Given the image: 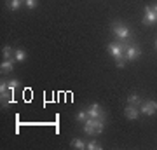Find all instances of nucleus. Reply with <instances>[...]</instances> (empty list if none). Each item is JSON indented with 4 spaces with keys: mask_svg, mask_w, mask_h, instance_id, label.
<instances>
[{
    "mask_svg": "<svg viewBox=\"0 0 157 150\" xmlns=\"http://www.w3.org/2000/svg\"><path fill=\"white\" fill-rule=\"evenodd\" d=\"M110 28H112V33L115 35L121 42H126V40L131 37V28H129L126 23H122V21L112 23V25H110Z\"/></svg>",
    "mask_w": 157,
    "mask_h": 150,
    "instance_id": "obj_1",
    "label": "nucleus"
},
{
    "mask_svg": "<svg viewBox=\"0 0 157 150\" xmlns=\"http://www.w3.org/2000/svg\"><path fill=\"white\" fill-rule=\"evenodd\" d=\"M126 49H128V44H126V42H119V44L110 42V44L107 45V51L110 52V56H112L115 61H119V60H126V58H124Z\"/></svg>",
    "mask_w": 157,
    "mask_h": 150,
    "instance_id": "obj_2",
    "label": "nucleus"
},
{
    "mask_svg": "<svg viewBox=\"0 0 157 150\" xmlns=\"http://www.w3.org/2000/svg\"><path fill=\"white\" fill-rule=\"evenodd\" d=\"M140 113H143V115H147V117L157 113V101H154V100L143 101L140 105Z\"/></svg>",
    "mask_w": 157,
    "mask_h": 150,
    "instance_id": "obj_3",
    "label": "nucleus"
},
{
    "mask_svg": "<svg viewBox=\"0 0 157 150\" xmlns=\"http://www.w3.org/2000/svg\"><path fill=\"white\" fill-rule=\"evenodd\" d=\"M140 56H141V49L138 47V45H128V49H126V54H124L126 61H136Z\"/></svg>",
    "mask_w": 157,
    "mask_h": 150,
    "instance_id": "obj_4",
    "label": "nucleus"
},
{
    "mask_svg": "<svg viewBox=\"0 0 157 150\" xmlns=\"http://www.w3.org/2000/svg\"><path fill=\"white\" fill-rule=\"evenodd\" d=\"M157 23V12L154 11L152 6L145 7V14H143V25H155Z\"/></svg>",
    "mask_w": 157,
    "mask_h": 150,
    "instance_id": "obj_5",
    "label": "nucleus"
},
{
    "mask_svg": "<svg viewBox=\"0 0 157 150\" xmlns=\"http://www.w3.org/2000/svg\"><path fill=\"white\" fill-rule=\"evenodd\" d=\"M138 115H140V108L135 105H128L126 108H124V117L126 119H129V121H136L138 119Z\"/></svg>",
    "mask_w": 157,
    "mask_h": 150,
    "instance_id": "obj_6",
    "label": "nucleus"
},
{
    "mask_svg": "<svg viewBox=\"0 0 157 150\" xmlns=\"http://www.w3.org/2000/svg\"><path fill=\"white\" fill-rule=\"evenodd\" d=\"M87 113H89V117H94V119H105V112H103V108L98 103H93L87 108Z\"/></svg>",
    "mask_w": 157,
    "mask_h": 150,
    "instance_id": "obj_7",
    "label": "nucleus"
},
{
    "mask_svg": "<svg viewBox=\"0 0 157 150\" xmlns=\"http://www.w3.org/2000/svg\"><path fill=\"white\" fill-rule=\"evenodd\" d=\"M14 58H11V60H4L2 61V65H0V72L2 73H11L12 70H14Z\"/></svg>",
    "mask_w": 157,
    "mask_h": 150,
    "instance_id": "obj_8",
    "label": "nucleus"
},
{
    "mask_svg": "<svg viewBox=\"0 0 157 150\" xmlns=\"http://www.w3.org/2000/svg\"><path fill=\"white\" fill-rule=\"evenodd\" d=\"M143 103V100H141V96L138 94V93H133V94L128 96V105H135L140 108V105Z\"/></svg>",
    "mask_w": 157,
    "mask_h": 150,
    "instance_id": "obj_9",
    "label": "nucleus"
},
{
    "mask_svg": "<svg viewBox=\"0 0 157 150\" xmlns=\"http://www.w3.org/2000/svg\"><path fill=\"white\" fill-rule=\"evenodd\" d=\"M70 147H72V148H78V150H86L87 148V143H86L82 138H73L72 141H70Z\"/></svg>",
    "mask_w": 157,
    "mask_h": 150,
    "instance_id": "obj_10",
    "label": "nucleus"
},
{
    "mask_svg": "<svg viewBox=\"0 0 157 150\" xmlns=\"http://www.w3.org/2000/svg\"><path fill=\"white\" fill-rule=\"evenodd\" d=\"M2 54H4V60H11V58H14V49L11 45H6V47H2Z\"/></svg>",
    "mask_w": 157,
    "mask_h": 150,
    "instance_id": "obj_11",
    "label": "nucleus"
},
{
    "mask_svg": "<svg viewBox=\"0 0 157 150\" xmlns=\"http://www.w3.org/2000/svg\"><path fill=\"white\" fill-rule=\"evenodd\" d=\"M87 119H89V113H87V110L80 108V110L77 112V121H78V122H82V124H84L86 121H87Z\"/></svg>",
    "mask_w": 157,
    "mask_h": 150,
    "instance_id": "obj_12",
    "label": "nucleus"
},
{
    "mask_svg": "<svg viewBox=\"0 0 157 150\" xmlns=\"http://www.w3.org/2000/svg\"><path fill=\"white\" fill-rule=\"evenodd\" d=\"M21 4H23V0H7V7L11 11H17L21 7Z\"/></svg>",
    "mask_w": 157,
    "mask_h": 150,
    "instance_id": "obj_13",
    "label": "nucleus"
},
{
    "mask_svg": "<svg viewBox=\"0 0 157 150\" xmlns=\"http://www.w3.org/2000/svg\"><path fill=\"white\" fill-rule=\"evenodd\" d=\"M14 60H16V61H25V60H26V51L16 49L14 51Z\"/></svg>",
    "mask_w": 157,
    "mask_h": 150,
    "instance_id": "obj_14",
    "label": "nucleus"
},
{
    "mask_svg": "<svg viewBox=\"0 0 157 150\" xmlns=\"http://www.w3.org/2000/svg\"><path fill=\"white\" fill-rule=\"evenodd\" d=\"M82 131H84L86 134H89V136H94V134H96L94 128H93V126H89V124H84V128H82Z\"/></svg>",
    "mask_w": 157,
    "mask_h": 150,
    "instance_id": "obj_15",
    "label": "nucleus"
},
{
    "mask_svg": "<svg viewBox=\"0 0 157 150\" xmlns=\"http://www.w3.org/2000/svg\"><path fill=\"white\" fill-rule=\"evenodd\" d=\"M7 86H9V91H14V89L17 87V86H19V82H17V79H11V80H9V82H7Z\"/></svg>",
    "mask_w": 157,
    "mask_h": 150,
    "instance_id": "obj_16",
    "label": "nucleus"
},
{
    "mask_svg": "<svg viewBox=\"0 0 157 150\" xmlns=\"http://www.w3.org/2000/svg\"><path fill=\"white\" fill-rule=\"evenodd\" d=\"M98 148H101V145L98 143V141H94V140L87 143V150H98Z\"/></svg>",
    "mask_w": 157,
    "mask_h": 150,
    "instance_id": "obj_17",
    "label": "nucleus"
},
{
    "mask_svg": "<svg viewBox=\"0 0 157 150\" xmlns=\"http://www.w3.org/2000/svg\"><path fill=\"white\" fill-rule=\"evenodd\" d=\"M37 4H39L37 0H25V6L28 7V9H35V7H37Z\"/></svg>",
    "mask_w": 157,
    "mask_h": 150,
    "instance_id": "obj_18",
    "label": "nucleus"
},
{
    "mask_svg": "<svg viewBox=\"0 0 157 150\" xmlns=\"http://www.w3.org/2000/svg\"><path fill=\"white\" fill-rule=\"evenodd\" d=\"M117 67H119V68H124V67H126V60H119V61H117Z\"/></svg>",
    "mask_w": 157,
    "mask_h": 150,
    "instance_id": "obj_19",
    "label": "nucleus"
},
{
    "mask_svg": "<svg viewBox=\"0 0 157 150\" xmlns=\"http://www.w3.org/2000/svg\"><path fill=\"white\" fill-rule=\"evenodd\" d=\"M152 7H154V11H155V12H157V4H155V6H152Z\"/></svg>",
    "mask_w": 157,
    "mask_h": 150,
    "instance_id": "obj_20",
    "label": "nucleus"
},
{
    "mask_svg": "<svg viewBox=\"0 0 157 150\" xmlns=\"http://www.w3.org/2000/svg\"><path fill=\"white\" fill-rule=\"evenodd\" d=\"M155 47H157V40H155Z\"/></svg>",
    "mask_w": 157,
    "mask_h": 150,
    "instance_id": "obj_21",
    "label": "nucleus"
},
{
    "mask_svg": "<svg viewBox=\"0 0 157 150\" xmlns=\"http://www.w3.org/2000/svg\"><path fill=\"white\" fill-rule=\"evenodd\" d=\"M23 2H25V0H23Z\"/></svg>",
    "mask_w": 157,
    "mask_h": 150,
    "instance_id": "obj_22",
    "label": "nucleus"
}]
</instances>
